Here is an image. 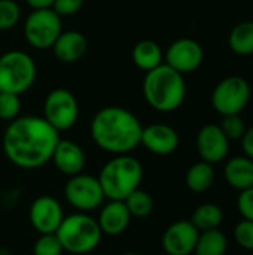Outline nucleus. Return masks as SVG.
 <instances>
[{
  "label": "nucleus",
  "mask_w": 253,
  "mask_h": 255,
  "mask_svg": "<svg viewBox=\"0 0 253 255\" xmlns=\"http://www.w3.org/2000/svg\"><path fill=\"white\" fill-rule=\"evenodd\" d=\"M60 133L43 117H18L3 133V152L16 167L40 169L52 158Z\"/></svg>",
  "instance_id": "nucleus-1"
},
{
  "label": "nucleus",
  "mask_w": 253,
  "mask_h": 255,
  "mask_svg": "<svg viewBox=\"0 0 253 255\" xmlns=\"http://www.w3.org/2000/svg\"><path fill=\"white\" fill-rule=\"evenodd\" d=\"M143 126L139 118L125 108L106 106L91 120L89 133L92 142L104 152L130 154L140 145Z\"/></svg>",
  "instance_id": "nucleus-2"
},
{
  "label": "nucleus",
  "mask_w": 253,
  "mask_h": 255,
  "mask_svg": "<svg viewBox=\"0 0 253 255\" xmlns=\"http://www.w3.org/2000/svg\"><path fill=\"white\" fill-rule=\"evenodd\" d=\"M143 96L148 105L158 112L167 114L179 109L186 96L183 75L163 63L146 72L143 79Z\"/></svg>",
  "instance_id": "nucleus-3"
},
{
  "label": "nucleus",
  "mask_w": 253,
  "mask_h": 255,
  "mask_svg": "<svg viewBox=\"0 0 253 255\" xmlns=\"http://www.w3.org/2000/svg\"><path fill=\"white\" fill-rule=\"evenodd\" d=\"M97 179L107 200H125L127 196L140 188L143 166L130 154L115 155L104 163Z\"/></svg>",
  "instance_id": "nucleus-4"
},
{
  "label": "nucleus",
  "mask_w": 253,
  "mask_h": 255,
  "mask_svg": "<svg viewBox=\"0 0 253 255\" xmlns=\"http://www.w3.org/2000/svg\"><path fill=\"white\" fill-rule=\"evenodd\" d=\"M55 235L63 250L73 255L92 253L103 238L97 220L86 212H75L64 217Z\"/></svg>",
  "instance_id": "nucleus-5"
},
{
  "label": "nucleus",
  "mask_w": 253,
  "mask_h": 255,
  "mask_svg": "<svg viewBox=\"0 0 253 255\" xmlns=\"http://www.w3.org/2000/svg\"><path fill=\"white\" fill-rule=\"evenodd\" d=\"M34 60L24 51H9L0 57V91L22 94L36 81Z\"/></svg>",
  "instance_id": "nucleus-6"
},
{
  "label": "nucleus",
  "mask_w": 253,
  "mask_h": 255,
  "mask_svg": "<svg viewBox=\"0 0 253 255\" xmlns=\"http://www.w3.org/2000/svg\"><path fill=\"white\" fill-rule=\"evenodd\" d=\"M251 96L252 90L245 78L228 76L215 87L212 94V106L222 117L240 115L249 105Z\"/></svg>",
  "instance_id": "nucleus-7"
},
{
  "label": "nucleus",
  "mask_w": 253,
  "mask_h": 255,
  "mask_svg": "<svg viewBox=\"0 0 253 255\" xmlns=\"http://www.w3.org/2000/svg\"><path fill=\"white\" fill-rule=\"evenodd\" d=\"M61 31V16L54 12L52 7L33 9L24 24V36L27 42L39 51L52 48Z\"/></svg>",
  "instance_id": "nucleus-8"
},
{
  "label": "nucleus",
  "mask_w": 253,
  "mask_h": 255,
  "mask_svg": "<svg viewBox=\"0 0 253 255\" xmlns=\"http://www.w3.org/2000/svg\"><path fill=\"white\" fill-rule=\"evenodd\" d=\"M64 197L76 212L86 214L101 208L106 199L98 179L84 172L69 178L64 185Z\"/></svg>",
  "instance_id": "nucleus-9"
},
{
  "label": "nucleus",
  "mask_w": 253,
  "mask_h": 255,
  "mask_svg": "<svg viewBox=\"0 0 253 255\" xmlns=\"http://www.w3.org/2000/svg\"><path fill=\"white\" fill-rule=\"evenodd\" d=\"M79 117V105L73 93L66 88L52 90L43 103V118L60 133L72 128Z\"/></svg>",
  "instance_id": "nucleus-10"
},
{
  "label": "nucleus",
  "mask_w": 253,
  "mask_h": 255,
  "mask_svg": "<svg viewBox=\"0 0 253 255\" xmlns=\"http://www.w3.org/2000/svg\"><path fill=\"white\" fill-rule=\"evenodd\" d=\"M64 217L61 203L52 196H39L28 209L30 224L39 235L55 233Z\"/></svg>",
  "instance_id": "nucleus-11"
},
{
  "label": "nucleus",
  "mask_w": 253,
  "mask_h": 255,
  "mask_svg": "<svg viewBox=\"0 0 253 255\" xmlns=\"http://www.w3.org/2000/svg\"><path fill=\"white\" fill-rule=\"evenodd\" d=\"M164 60L166 64H169L171 69L182 75H186L201 66L204 60V51L197 40L182 37L174 40L169 46L167 52L164 54Z\"/></svg>",
  "instance_id": "nucleus-12"
},
{
  "label": "nucleus",
  "mask_w": 253,
  "mask_h": 255,
  "mask_svg": "<svg viewBox=\"0 0 253 255\" xmlns=\"http://www.w3.org/2000/svg\"><path fill=\"white\" fill-rule=\"evenodd\" d=\"M200 232L191 221L180 220L170 224L161 238V247L167 255L194 254Z\"/></svg>",
  "instance_id": "nucleus-13"
},
{
  "label": "nucleus",
  "mask_w": 253,
  "mask_h": 255,
  "mask_svg": "<svg viewBox=\"0 0 253 255\" xmlns=\"http://www.w3.org/2000/svg\"><path fill=\"white\" fill-rule=\"evenodd\" d=\"M197 151L203 161L218 164L228 157L230 140L218 124H207L197 134Z\"/></svg>",
  "instance_id": "nucleus-14"
},
{
  "label": "nucleus",
  "mask_w": 253,
  "mask_h": 255,
  "mask_svg": "<svg viewBox=\"0 0 253 255\" xmlns=\"http://www.w3.org/2000/svg\"><path fill=\"white\" fill-rule=\"evenodd\" d=\"M140 145L155 155H170L179 146V134L167 124H151L143 127Z\"/></svg>",
  "instance_id": "nucleus-15"
},
{
  "label": "nucleus",
  "mask_w": 253,
  "mask_h": 255,
  "mask_svg": "<svg viewBox=\"0 0 253 255\" xmlns=\"http://www.w3.org/2000/svg\"><path fill=\"white\" fill-rule=\"evenodd\" d=\"M51 161L54 163L58 172L70 178L84 172L86 164V155L81 145H78L76 142L69 139H60L54 149Z\"/></svg>",
  "instance_id": "nucleus-16"
},
{
  "label": "nucleus",
  "mask_w": 253,
  "mask_h": 255,
  "mask_svg": "<svg viewBox=\"0 0 253 255\" xmlns=\"http://www.w3.org/2000/svg\"><path fill=\"white\" fill-rule=\"evenodd\" d=\"M131 218L124 200H109L106 205H101L97 223L103 235L116 238L125 233Z\"/></svg>",
  "instance_id": "nucleus-17"
},
{
  "label": "nucleus",
  "mask_w": 253,
  "mask_h": 255,
  "mask_svg": "<svg viewBox=\"0 0 253 255\" xmlns=\"http://www.w3.org/2000/svg\"><path fill=\"white\" fill-rule=\"evenodd\" d=\"M88 49L86 37L76 30L61 31L52 45L54 55L61 63H76L79 61Z\"/></svg>",
  "instance_id": "nucleus-18"
},
{
  "label": "nucleus",
  "mask_w": 253,
  "mask_h": 255,
  "mask_svg": "<svg viewBox=\"0 0 253 255\" xmlns=\"http://www.w3.org/2000/svg\"><path fill=\"white\" fill-rule=\"evenodd\" d=\"M227 184L239 191L253 187V160L246 155L233 157L227 161L224 169Z\"/></svg>",
  "instance_id": "nucleus-19"
},
{
  "label": "nucleus",
  "mask_w": 253,
  "mask_h": 255,
  "mask_svg": "<svg viewBox=\"0 0 253 255\" xmlns=\"http://www.w3.org/2000/svg\"><path fill=\"white\" fill-rule=\"evenodd\" d=\"M163 60H164V52L161 46L154 40L149 39L140 40L133 48V61L139 69L145 72H149L161 66Z\"/></svg>",
  "instance_id": "nucleus-20"
},
{
  "label": "nucleus",
  "mask_w": 253,
  "mask_h": 255,
  "mask_svg": "<svg viewBox=\"0 0 253 255\" xmlns=\"http://www.w3.org/2000/svg\"><path fill=\"white\" fill-rule=\"evenodd\" d=\"M215 182V169L213 164L207 161H198L192 164L185 175V184L192 193H206L212 188Z\"/></svg>",
  "instance_id": "nucleus-21"
},
{
  "label": "nucleus",
  "mask_w": 253,
  "mask_h": 255,
  "mask_svg": "<svg viewBox=\"0 0 253 255\" xmlns=\"http://www.w3.org/2000/svg\"><path fill=\"white\" fill-rule=\"evenodd\" d=\"M198 232L219 229L224 223V211L216 203H203L195 208L189 220Z\"/></svg>",
  "instance_id": "nucleus-22"
},
{
  "label": "nucleus",
  "mask_w": 253,
  "mask_h": 255,
  "mask_svg": "<svg viewBox=\"0 0 253 255\" xmlns=\"http://www.w3.org/2000/svg\"><path fill=\"white\" fill-rule=\"evenodd\" d=\"M228 250V239L219 229L200 232L194 255H225Z\"/></svg>",
  "instance_id": "nucleus-23"
},
{
  "label": "nucleus",
  "mask_w": 253,
  "mask_h": 255,
  "mask_svg": "<svg viewBox=\"0 0 253 255\" xmlns=\"http://www.w3.org/2000/svg\"><path fill=\"white\" fill-rule=\"evenodd\" d=\"M228 45L237 55L253 54V21L239 22L228 36Z\"/></svg>",
  "instance_id": "nucleus-24"
},
{
  "label": "nucleus",
  "mask_w": 253,
  "mask_h": 255,
  "mask_svg": "<svg viewBox=\"0 0 253 255\" xmlns=\"http://www.w3.org/2000/svg\"><path fill=\"white\" fill-rule=\"evenodd\" d=\"M130 215L133 218H146L154 211V199L149 193L137 188L124 200Z\"/></svg>",
  "instance_id": "nucleus-25"
},
{
  "label": "nucleus",
  "mask_w": 253,
  "mask_h": 255,
  "mask_svg": "<svg viewBox=\"0 0 253 255\" xmlns=\"http://www.w3.org/2000/svg\"><path fill=\"white\" fill-rule=\"evenodd\" d=\"M64 250L55 233L39 235L33 245V255H63Z\"/></svg>",
  "instance_id": "nucleus-26"
},
{
  "label": "nucleus",
  "mask_w": 253,
  "mask_h": 255,
  "mask_svg": "<svg viewBox=\"0 0 253 255\" xmlns=\"http://www.w3.org/2000/svg\"><path fill=\"white\" fill-rule=\"evenodd\" d=\"M19 111H21L19 96L0 91V120L10 123L19 117Z\"/></svg>",
  "instance_id": "nucleus-27"
},
{
  "label": "nucleus",
  "mask_w": 253,
  "mask_h": 255,
  "mask_svg": "<svg viewBox=\"0 0 253 255\" xmlns=\"http://www.w3.org/2000/svg\"><path fill=\"white\" fill-rule=\"evenodd\" d=\"M21 9L13 0H0V30H9L18 24Z\"/></svg>",
  "instance_id": "nucleus-28"
},
{
  "label": "nucleus",
  "mask_w": 253,
  "mask_h": 255,
  "mask_svg": "<svg viewBox=\"0 0 253 255\" xmlns=\"http://www.w3.org/2000/svg\"><path fill=\"white\" fill-rule=\"evenodd\" d=\"M224 131V134L228 137V140H242L246 124L240 115H225L222 117V123L219 126Z\"/></svg>",
  "instance_id": "nucleus-29"
},
{
  "label": "nucleus",
  "mask_w": 253,
  "mask_h": 255,
  "mask_svg": "<svg viewBox=\"0 0 253 255\" xmlns=\"http://www.w3.org/2000/svg\"><path fill=\"white\" fill-rule=\"evenodd\" d=\"M234 239L237 245L246 251H253V221L242 220L234 229Z\"/></svg>",
  "instance_id": "nucleus-30"
},
{
  "label": "nucleus",
  "mask_w": 253,
  "mask_h": 255,
  "mask_svg": "<svg viewBox=\"0 0 253 255\" xmlns=\"http://www.w3.org/2000/svg\"><path fill=\"white\" fill-rule=\"evenodd\" d=\"M237 208L245 220L253 221V187L240 191L237 199Z\"/></svg>",
  "instance_id": "nucleus-31"
},
{
  "label": "nucleus",
  "mask_w": 253,
  "mask_h": 255,
  "mask_svg": "<svg viewBox=\"0 0 253 255\" xmlns=\"http://www.w3.org/2000/svg\"><path fill=\"white\" fill-rule=\"evenodd\" d=\"M84 0H54L52 10L57 12L61 18L75 15L81 10Z\"/></svg>",
  "instance_id": "nucleus-32"
},
{
  "label": "nucleus",
  "mask_w": 253,
  "mask_h": 255,
  "mask_svg": "<svg viewBox=\"0 0 253 255\" xmlns=\"http://www.w3.org/2000/svg\"><path fill=\"white\" fill-rule=\"evenodd\" d=\"M242 148H243L245 155L253 160V126L246 128V131L242 137Z\"/></svg>",
  "instance_id": "nucleus-33"
},
{
  "label": "nucleus",
  "mask_w": 253,
  "mask_h": 255,
  "mask_svg": "<svg viewBox=\"0 0 253 255\" xmlns=\"http://www.w3.org/2000/svg\"><path fill=\"white\" fill-rule=\"evenodd\" d=\"M25 1L33 9H49L52 7V3H54V0H25Z\"/></svg>",
  "instance_id": "nucleus-34"
},
{
  "label": "nucleus",
  "mask_w": 253,
  "mask_h": 255,
  "mask_svg": "<svg viewBox=\"0 0 253 255\" xmlns=\"http://www.w3.org/2000/svg\"><path fill=\"white\" fill-rule=\"evenodd\" d=\"M122 255H140V254H137V253H125V254H122Z\"/></svg>",
  "instance_id": "nucleus-35"
}]
</instances>
